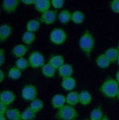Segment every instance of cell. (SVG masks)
Masks as SVG:
<instances>
[{
    "label": "cell",
    "mask_w": 119,
    "mask_h": 120,
    "mask_svg": "<svg viewBox=\"0 0 119 120\" xmlns=\"http://www.w3.org/2000/svg\"><path fill=\"white\" fill-rule=\"evenodd\" d=\"M99 91L108 99H115L119 91V83L116 80L109 77L100 86Z\"/></svg>",
    "instance_id": "obj_1"
},
{
    "label": "cell",
    "mask_w": 119,
    "mask_h": 120,
    "mask_svg": "<svg viewBox=\"0 0 119 120\" xmlns=\"http://www.w3.org/2000/svg\"><path fill=\"white\" fill-rule=\"evenodd\" d=\"M79 46L87 57L90 56L95 47V38L89 30L85 31V33L80 37Z\"/></svg>",
    "instance_id": "obj_2"
},
{
    "label": "cell",
    "mask_w": 119,
    "mask_h": 120,
    "mask_svg": "<svg viewBox=\"0 0 119 120\" xmlns=\"http://www.w3.org/2000/svg\"><path fill=\"white\" fill-rule=\"evenodd\" d=\"M79 116V113L74 106L65 105L58 109L55 113V117L60 120H75Z\"/></svg>",
    "instance_id": "obj_3"
},
{
    "label": "cell",
    "mask_w": 119,
    "mask_h": 120,
    "mask_svg": "<svg viewBox=\"0 0 119 120\" xmlns=\"http://www.w3.org/2000/svg\"><path fill=\"white\" fill-rule=\"evenodd\" d=\"M28 61L29 66L33 68V69L42 68L46 64L43 55L38 51H34L31 52L29 55Z\"/></svg>",
    "instance_id": "obj_4"
},
{
    "label": "cell",
    "mask_w": 119,
    "mask_h": 120,
    "mask_svg": "<svg viewBox=\"0 0 119 120\" xmlns=\"http://www.w3.org/2000/svg\"><path fill=\"white\" fill-rule=\"evenodd\" d=\"M67 34L62 28H55L51 30L49 35V39L51 43L55 45H61L65 42Z\"/></svg>",
    "instance_id": "obj_5"
},
{
    "label": "cell",
    "mask_w": 119,
    "mask_h": 120,
    "mask_svg": "<svg viewBox=\"0 0 119 120\" xmlns=\"http://www.w3.org/2000/svg\"><path fill=\"white\" fill-rule=\"evenodd\" d=\"M21 94H22V97L24 100L32 102L36 100L38 97L37 88L32 84H27L24 86L22 88Z\"/></svg>",
    "instance_id": "obj_6"
},
{
    "label": "cell",
    "mask_w": 119,
    "mask_h": 120,
    "mask_svg": "<svg viewBox=\"0 0 119 120\" xmlns=\"http://www.w3.org/2000/svg\"><path fill=\"white\" fill-rule=\"evenodd\" d=\"M57 18H58V12L54 10H49L40 15L39 21L45 24H51L55 22Z\"/></svg>",
    "instance_id": "obj_7"
},
{
    "label": "cell",
    "mask_w": 119,
    "mask_h": 120,
    "mask_svg": "<svg viewBox=\"0 0 119 120\" xmlns=\"http://www.w3.org/2000/svg\"><path fill=\"white\" fill-rule=\"evenodd\" d=\"M19 3V0H4L2 3V8L4 12L13 13L17 10Z\"/></svg>",
    "instance_id": "obj_8"
},
{
    "label": "cell",
    "mask_w": 119,
    "mask_h": 120,
    "mask_svg": "<svg viewBox=\"0 0 119 120\" xmlns=\"http://www.w3.org/2000/svg\"><path fill=\"white\" fill-rule=\"evenodd\" d=\"M15 94L10 90H4L0 93V102L4 103L7 106L11 105L15 101Z\"/></svg>",
    "instance_id": "obj_9"
},
{
    "label": "cell",
    "mask_w": 119,
    "mask_h": 120,
    "mask_svg": "<svg viewBox=\"0 0 119 120\" xmlns=\"http://www.w3.org/2000/svg\"><path fill=\"white\" fill-rule=\"evenodd\" d=\"M66 97L63 94H55L51 100V105L54 109H60L65 105Z\"/></svg>",
    "instance_id": "obj_10"
},
{
    "label": "cell",
    "mask_w": 119,
    "mask_h": 120,
    "mask_svg": "<svg viewBox=\"0 0 119 120\" xmlns=\"http://www.w3.org/2000/svg\"><path fill=\"white\" fill-rule=\"evenodd\" d=\"M51 5V1L49 0H35L34 7L38 12L42 14L50 10Z\"/></svg>",
    "instance_id": "obj_11"
},
{
    "label": "cell",
    "mask_w": 119,
    "mask_h": 120,
    "mask_svg": "<svg viewBox=\"0 0 119 120\" xmlns=\"http://www.w3.org/2000/svg\"><path fill=\"white\" fill-rule=\"evenodd\" d=\"M13 33V27L10 24H4L0 26V41L4 42Z\"/></svg>",
    "instance_id": "obj_12"
},
{
    "label": "cell",
    "mask_w": 119,
    "mask_h": 120,
    "mask_svg": "<svg viewBox=\"0 0 119 120\" xmlns=\"http://www.w3.org/2000/svg\"><path fill=\"white\" fill-rule=\"evenodd\" d=\"M76 85V82L75 78L74 77H69L62 78L61 87L65 91H72L75 88Z\"/></svg>",
    "instance_id": "obj_13"
},
{
    "label": "cell",
    "mask_w": 119,
    "mask_h": 120,
    "mask_svg": "<svg viewBox=\"0 0 119 120\" xmlns=\"http://www.w3.org/2000/svg\"><path fill=\"white\" fill-rule=\"evenodd\" d=\"M48 63L51 66H52L56 70H58L62 66L65 64V59L63 55H56L51 57Z\"/></svg>",
    "instance_id": "obj_14"
},
{
    "label": "cell",
    "mask_w": 119,
    "mask_h": 120,
    "mask_svg": "<svg viewBox=\"0 0 119 120\" xmlns=\"http://www.w3.org/2000/svg\"><path fill=\"white\" fill-rule=\"evenodd\" d=\"M28 51V47L25 44H17L15 45L12 49V53L14 57L18 58H24V56L26 55L27 52Z\"/></svg>",
    "instance_id": "obj_15"
},
{
    "label": "cell",
    "mask_w": 119,
    "mask_h": 120,
    "mask_svg": "<svg viewBox=\"0 0 119 120\" xmlns=\"http://www.w3.org/2000/svg\"><path fill=\"white\" fill-rule=\"evenodd\" d=\"M58 71L60 77H61L62 78H65L72 77V75L74 73V69L71 65L65 64L63 66H62L60 68Z\"/></svg>",
    "instance_id": "obj_16"
},
{
    "label": "cell",
    "mask_w": 119,
    "mask_h": 120,
    "mask_svg": "<svg viewBox=\"0 0 119 120\" xmlns=\"http://www.w3.org/2000/svg\"><path fill=\"white\" fill-rule=\"evenodd\" d=\"M66 103L71 106H76L79 103V93L77 91H70L66 95Z\"/></svg>",
    "instance_id": "obj_17"
},
{
    "label": "cell",
    "mask_w": 119,
    "mask_h": 120,
    "mask_svg": "<svg viewBox=\"0 0 119 120\" xmlns=\"http://www.w3.org/2000/svg\"><path fill=\"white\" fill-rule=\"evenodd\" d=\"M96 66L99 67L100 69H105L110 66L111 63L105 54H100L96 58Z\"/></svg>",
    "instance_id": "obj_18"
},
{
    "label": "cell",
    "mask_w": 119,
    "mask_h": 120,
    "mask_svg": "<svg viewBox=\"0 0 119 120\" xmlns=\"http://www.w3.org/2000/svg\"><path fill=\"white\" fill-rule=\"evenodd\" d=\"M92 95L88 91H82L79 93V103L82 105H88L92 102Z\"/></svg>",
    "instance_id": "obj_19"
},
{
    "label": "cell",
    "mask_w": 119,
    "mask_h": 120,
    "mask_svg": "<svg viewBox=\"0 0 119 120\" xmlns=\"http://www.w3.org/2000/svg\"><path fill=\"white\" fill-rule=\"evenodd\" d=\"M107 58L109 59L110 63H115L118 60V58L119 57V52L117 48L115 47H110L107 49L104 53Z\"/></svg>",
    "instance_id": "obj_20"
},
{
    "label": "cell",
    "mask_w": 119,
    "mask_h": 120,
    "mask_svg": "<svg viewBox=\"0 0 119 120\" xmlns=\"http://www.w3.org/2000/svg\"><path fill=\"white\" fill-rule=\"evenodd\" d=\"M41 72L45 77L51 78L54 77L56 74V69L52 66H51L49 63H46L44 66L41 68Z\"/></svg>",
    "instance_id": "obj_21"
},
{
    "label": "cell",
    "mask_w": 119,
    "mask_h": 120,
    "mask_svg": "<svg viewBox=\"0 0 119 120\" xmlns=\"http://www.w3.org/2000/svg\"><path fill=\"white\" fill-rule=\"evenodd\" d=\"M40 27V22L38 19H30L27 22V24H26L27 31L34 33L39 30Z\"/></svg>",
    "instance_id": "obj_22"
},
{
    "label": "cell",
    "mask_w": 119,
    "mask_h": 120,
    "mask_svg": "<svg viewBox=\"0 0 119 120\" xmlns=\"http://www.w3.org/2000/svg\"><path fill=\"white\" fill-rule=\"evenodd\" d=\"M6 117L9 120H22V113L18 108H10L8 109Z\"/></svg>",
    "instance_id": "obj_23"
},
{
    "label": "cell",
    "mask_w": 119,
    "mask_h": 120,
    "mask_svg": "<svg viewBox=\"0 0 119 120\" xmlns=\"http://www.w3.org/2000/svg\"><path fill=\"white\" fill-rule=\"evenodd\" d=\"M85 19V15L84 13L79 10H75L74 12L71 13V21L74 24H80L84 22Z\"/></svg>",
    "instance_id": "obj_24"
},
{
    "label": "cell",
    "mask_w": 119,
    "mask_h": 120,
    "mask_svg": "<svg viewBox=\"0 0 119 120\" xmlns=\"http://www.w3.org/2000/svg\"><path fill=\"white\" fill-rule=\"evenodd\" d=\"M58 19L61 24H67L71 21V13L68 10H63L58 14Z\"/></svg>",
    "instance_id": "obj_25"
},
{
    "label": "cell",
    "mask_w": 119,
    "mask_h": 120,
    "mask_svg": "<svg viewBox=\"0 0 119 120\" xmlns=\"http://www.w3.org/2000/svg\"><path fill=\"white\" fill-rule=\"evenodd\" d=\"M22 41L23 43L25 44L29 45L31 44H32L34 41H35L36 35L34 33H31L29 31H26L22 35Z\"/></svg>",
    "instance_id": "obj_26"
},
{
    "label": "cell",
    "mask_w": 119,
    "mask_h": 120,
    "mask_svg": "<svg viewBox=\"0 0 119 120\" xmlns=\"http://www.w3.org/2000/svg\"><path fill=\"white\" fill-rule=\"evenodd\" d=\"M104 114H103L101 107L94 108L90 113V120H101Z\"/></svg>",
    "instance_id": "obj_27"
},
{
    "label": "cell",
    "mask_w": 119,
    "mask_h": 120,
    "mask_svg": "<svg viewBox=\"0 0 119 120\" xmlns=\"http://www.w3.org/2000/svg\"><path fill=\"white\" fill-rule=\"evenodd\" d=\"M22 71H21L17 67H11L8 70L7 72V77L12 80H18L19 78L22 77Z\"/></svg>",
    "instance_id": "obj_28"
},
{
    "label": "cell",
    "mask_w": 119,
    "mask_h": 120,
    "mask_svg": "<svg viewBox=\"0 0 119 120\" xmlns=\"http://www.w3.org/2000/svg\"><path fill=\"white\" fill-rule=\"evenodd\" d=\"M29 107L32 108V110L35 111L36 113L41 111L43 108V102L40 100V99H36V100L31 102Z\"/></svg>",
    "instance_id": "obj_29"
},
{
    "label": "cell",
    "mask_w": 119,
    "mask_h": 120,
    "mask_svg": "<svg viewBox=\"0 0 119 120\" xmlns=\"http://www.w3.org/2000/svg\"><path fill=\"white\" fill-rule=\"evenodd\" d=\"M36 117V113L29 106L22 113V120H32Z\"/></svg>",
    "instance_id": "obj_30"
},
{
    "label": "cell",
    "mask_w": 119,
    "mask_h": 120,
    "mask_svg": "<svg viewBox=\"0 0 119 120\" xmlns=\"http://www.w3.org/2000/svg\"><path fill=\"white\" fill-rule=\"evenodd\" d=\"M15 66L21 71H24L29 67V64L28 60L25 59L24 58H22L17 59V60L15 62Z\"/></svg>",
    "instance_id": "obj_31"
},
{
    "label": "cell",
    "mask_w": 119,
    "mask_h": 120,
    "mask_svg": "<svg viewBox=\"0 0 119 120\" xmlns=\"http://www.w3.org/2000/svg\"><path fill=\"white\" fill-rule=\"evenodd\" d=\"M51 4L54 9H61L64 6L65 1L64 0H51Z\"/></svg>",
    "instance_id": "obj_32"
},
{
    "label": "cell",
    "mask_w": 119,
    "mask_h": 120,
    "mask_svg": "<svg viewBox=\"0 0 119 120\" xmlns=\"http://www.w3.org/2000/svg\"><path fill=\"white\" fill-rule=\"evenodd\" d=\"M110 6L112 12L119 13V0H112L110 3Z\"/></svg>",
    "instance_id": "obj_33"
},
{
    "label": "cell",
    "mask_w": 119,
    "mask_h": 120,
    "mask_svg": "<svg viewBox=\"0 0 119 120\" xmlns=\"http://www.w3.org/2000/svg\"><path fill=\"white\" fill-rule=\"evenodd\" d=\"M8 111L7 106L6 105H4V103L0 102V115H5L6 116V113Z\"/></svg>",
    "instance_id": "obj_34"
},
{
    "label": "cell",
    "mask_w": 119,
    "mask_h": 120,
    "mask_svg": "<svg viewBox=\"0 0 119 120\" xmlns=\"http://www.w3.org/2000/svg\"><path fill=\"white\" fill-rule=\"evenodd\" d=\"M5 62V52L3 49H0V66H2Z\"/></svg>",
    "instance_id": "obj_35"
},
{
    "label": "cell",
    "mask_w": 119,
    "mask_h": 120,
    "mask_svg": "<svg viewBox=\"0 0 119 120\" xmlns=\"http://www.w3.org/2000/svg\"><path fill=\"white\" fill-rule=\"evenodd\" d=\"M35 2V0H22V2L25 5H34Z\"/></svg>",
    "instance_id": "obj_36"
},
{
    "label": "cell",
    "mask_w": 119,
    "mask_h": 120,
    "mask_svg": "<svg viewBox=\"0 0 119 120\" xmlns=\"http://www.w3.org/2000/svg\"><path fill=\"white\" fill-rule=\"evenodd\" d=\"M4 78H5L4 72L1 69L0 70V82H2L4 80Z\"/></svg>",
    "instance_id": "obj_37"
},
{
    "label": "cell",
    "mask_w": 119,
    "mask_h": 120,
    "mask_svg": "<svg viewBox=\"0 0 119 120\" xmlns=\"http://www.w3.org/2000/svg\"><path fill=\"white\" fill-rule=\"evenodd\" d=\"M115 78H116V80H117V82L119 83V70L117 71V73H116V75H115Z\"/></svg>",
    "instance_id": "obj_38"
},
{
    "label": "cell",
    "mask_w": 119,
    "mask_h": 120,
    "mask_svg": "<svg viewBox=\"0 0 119 120\" xmlns=\"http://www.w3.org/2000/svg\"><path fill=\"white\" fill-rule=\"evenodd\" d=\"M6 118L5 115H0V120H6Z\"/></svg>",
    "instance_id": "obj_39"
},
{
    "label": "cell",
    "mask_w": 119,
    "mask_h": 120,
    "mask_svg": "<svg viewBox=\"0 0 119 120\" xmlns=\"http://www.w3.org/2000/svg\"><path fill=\"white\" fill-rule=\"evenodd\" d=\"M101 120H110V118L108 117L107 115H104V116H103V118H102Z\"/></svg>",
    "instance_id": "obj_40"
},
{
    "label": "cell",
    "mask_w": 119,
    "mask_h": 120,
    "mask_svg": "<svg viewBox=\"0 0 119 120\" xmlns=\"http://www.w3.org/2000/svg\"><path fill=\"white\" fill-rule=\"evenodd\" d=\"M117 64H118V65L119 66V57H118V60H117Z\"/></svg>",
    "instance_id": "obj_41"
},
{
    "label": "cell",
    "mask_w": 119,
    "mask_h": 120,
    "mask_svg": "<svg viewBox=\"0 0 119 120\" xmlns=\"http://www.w3.org/2000/svg\"><path fill=\"white\" fill-rule=\"evenodd\" d=\"M117 98H118V100H119V91H118V95H117Z\"/></svg>",
    "instance_id": "obj_42"
},
{
    "label": "cell",
    "mask_w": 119,
    "mask_h": 120,
    "mask_svg": "<svg viewBox=\"0 0 119 120\" xmlns=\"http://www.w3.org/2000/svg\"><path fill=\"white\" fill-rule=\"evenodd\" d=\"M117 49H118V52H119V43H118V46H117Z\"/></svg>",
    "instance_id": "obj_43"
},
{
    "label": "cell",
    "mask_w": 119,
    "mask_h": 120,
    "mask_svg": "<svg viewBox=\"0 0 119 120\" xmlns=\"http://www.w3.org/2000/svg\"><path fill=\"white\" fill-rule=\"evenodd\" d=\"M84 120H90V119H84Z\"/></svg>",
    "instance_id": "obj_44"
},
{
    "label": "cell",
    "mask_w": 119,
    "mask_h": 120,
    "mask_svg": "<svg viewBox=\"0 0 119 120\" xmlns=\"http://www.w3.org/2000/svg\"><path fill=\"white\" fill-rule=\"evenodd\" d=\"M32 120H34V119H32Z\"/></svg>",
    "instance_id": "obj_45"
}]
</instances>
